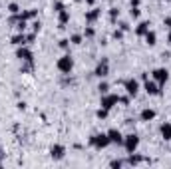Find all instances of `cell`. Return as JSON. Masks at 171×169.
Listing matches in <instances>:
<instances>
[{
  "label": "cell",
  "mask_w": 171,
  "mask_h": 169,
  "mask_svg": "<svg viewBox=\"0 0 171 169\" xmlns=\"http://www.w3.org/2000/svg\"><path fill=\"white\" fill-rule=\"evenodd\" d=\"M50 155L54 157V159H64V155H66V147H64V145H52L50 147Z\"/></svg>",
  "instance_id": "8fae6325"
},
{
  "label": "cell",
  "mask_w": 171,
  "mask_h": 169,
  "mask_svg": "<svg viewBox=\"0 0 171 169\" xmlns=\"http://www.w3.org/2000/svg\"><path fill=\"white\" fill-rule=\"evenodd\" d=\"M108 113H110V110H105V107H100V110L95 112V116H98L100 119H105V117H108Z\"/></svg>",
  "instance_id": "603a6c76"
},
{
  "label": "cell",
  "mask_w": 171,
  "mask_h": 169,
  "mask_svg": "<svg viewBox=\"0 0 171 169\" xmlns=\"http://www.w3.org/2000/svg\"><path fill=\"white\" fill-rule=\"evenodd\" d=\"M12 44L14 46H26L28 44V38H26L24 32H18L16 36H12Z\"/></svg>",
  "instance_id": "7c38bea8"
},
{
  "label": "cell",
  "mask_w": 171,
  "mask_h": 169,
  "mask_svg": "<svg viewBox=\"0 0 171 169\" xmlns=\"http://www.w3.org/2000/svg\"><path fill=\"white\" fill-rule=\"evenodd\" d=\"M143 90H145L149 96H159V94H161L159 86L155 84V82H149V80H145V86H143Z\"/></svg>",
  "instance_id": "30bf717a"
},
{
  "label": "cell",
  "mask_w": 171,
  "mask_h": 169,
  "mask_svg": "<svg viewBox=\"0 0 171 169\" xmlns=\"http://www.w3.org/2000/svg\"><path fill=\"white\" fill-rule=\"evenodd\" d=\"M125 92H127V96H137V92H139V84H137V80H127L125 82Z\"/></svg>",
  "instance_id": "ba28073f"
},
{
  "label": "cell",
  "mask_w": 171,
  "mask_h": 169,
  "mask_svg": "<svg viewBox=\"0 0 171 169\" xmlns=\"http://www.w3.org/2000/svg\"><path fill=\"white\" fill-rule=\"evenodd\" d=\"M117 18H120V10H117V8H110V20L115 22Z\"/></svg>",
  "instance_id": "7402d4cb"
},
{
  "label": "cell",
  "mask_w": 171,
  "mask_h": 169,
  "mask_svg": "<svg viewBox=\"0 0 171 169\" xmlns=\"http://www.w3.org/2000/svg\"><path fill=\"white\" fill-rule=\"evenodd\" d=\"M100 14H101L100 8H92L90 12H86V22H95L100 18Z\"/></svg>",
  "instance_id": "5bb4252c"
},
{
  "label": "cell",
  "mask_w": 171,
  "mask_h": 169,
  "mask_svg": "<svg viewBox=\"0 0 171 169\" xmlns=\"http://www.w3.org/2000/svg\"><path fill=\"white\" fill-rule=\"evenodd\" d=\"M26 38H28V42H34V40H36V32H34V34H28Z\"/></svg>",
  "instance_id": "d590c367"
},
{
  "label": "cell",
  "mask_w": 171,
  "mask_h": 169,
  "mask_svg": "<svg viewBox=\"0 0 171 169\" xmlns=\"http://www.w3.org/2000/svg\"><path fill=\"white\" fill-rule=\"evenodd\" d=\"M56 66H58V70H60L62 74H70L72 68H74V60H72L70 54H66V56H62L60 60H58Z\"/></svg>",
  "instance_id": "7a4b0ae2"
},
{
  "label": "cell",
  "mask_w": 171,
  "mask_h": 169,
  "mask_svg": "<svg viewBox=\"0 0 171 169\" xmlns=\"http://www.w3.org/2000/svg\"><path fill=\"white\" fill-rule=\"evenodd\" d=\"M84 36H86V38H94V36H95V30L92 28V26H88V28H86V32H84Z\"/></svg>",
  "instance_id": "4316f807"
},
{
  "label": "cell",
  "mask_w": 171,
  "mask_h": 169,
  "mask_svg": "<svg viewBox=\"0 0 171 169\" xmlns=\"http://www.w3.org/2000/svg\"><path fill=\"white\" fill-rule=\"evenodd\" d=\"M54 10H56V12H62V10H66V8H64L62 2H54Z\"/></svg>",
  "instance_id": "1f68e13d"
},
{
  "label": "cell",
  "mask_w": 171,
  "mask_h": 169,
  "mask_svg": "<svg viewBox=\"0 0 171 169\" xmlns=\"http://www.w3.org/2000/svg\"><path fill=\"white\" fill-rule=\"evenodd\" d=\"M60 14V28H66V24L70 22V12L68 10H62V12H58Z\"/></svg>",
  "instance_id": "e0dca14e"
},
{
  "label": "cell",
  "mask_w": 171,
  "mask_h": 169,
  "mask_svg": "<svg viewBox=\"0 0 171 169\" xmlns=\"http://www.w3.org/2000/svg\"><path fill=\"white\" fill-rule=\"evenodd\" d=\"M141 4V0H131V6H139Z\"/></svg>",
  "instance_id": "8d00e7d4"
},
{
  "label": "cell",
  "mask_w": 171,
  "mask_h": 169,
  "mask_svg": "<svg viewBox=\"0 0 171 169\" xmlns=\"http://www.w3.org/2000/svg\"><path fill=\"white\" fill-rule=\"evenodd\" d=\"M141 161H143V157H141V155H137L135 151H133V153H129V155H127L125 165H139Z\"/></svg>",
  "instance_id": "4fadbf2b"
},
{
  "label": "cell",
  "mask_w": 171,
  "mask_h": 169,
  "mask_svg": "<svg viewBox=\"0 0 171 169\" xmlns=\"http://www.w3.org/2000/svg\"><path fill=\"white\" fill-rule=\"evenodd\" d=\"M95 76H98V78H105V76L110 74V62L105 58H101L100 60V64L98 66H95V72H94Z\"/></svg>",
  "instance_id": "5b68a950"
},
{
  "label": "cell",
  "mask_w": 171,
  "mask_h": 169,
  "mask_svg": "<svg viewBox=\"0 0 171 169\" xmlns=\"http://www.w3.org/2000/svg\"><path fill=\"white\" fill-rule=\"evenodd\" d=\"M8 12H10V14H18V12H20L18 4H16V2H12V4H8Z\"/></svg>",
  "instance_id": "484cf974"
},
{
  "label": "cell",
  "mask_w": 171,
  "mask_h": 169,
  "mask_svg": "<svg viewBox=\"0 0 171 169\" xmlns=\"http://www.w3.org/2000/svg\"><path fill=\"white\" fill-rule=\"evenodd\" d=\"M141 122H151V119L153 117H155V112H153V110H149V107H145V110H143L141 112Z\"/></svg>",
  "instance_id": "2e32d148"
},
{
  "label": "cell",
  "mask_w": 171,
  "mask_h": 169,
  "mask_svg": "<svg viewBox=\"0 0 171 169\" xmlns=\"http://www.w3.org/2000/svg\"><path fill=\"white\" fill-rule=\"evenodd\" d=\"M114 38H115V40H121V38H124V30H120V28H117V30L114 32Z\"/></svg>",
  "instance_id": "4dcf8cb0"
},
{
  "label": "cell",
  "mask_w": 171,
  "mask_h": 169,
  "mask_svg": "<svg viewBox=\"0 0 171 169\" xmlns=\"http://www.w3.org/2000/svg\"><path fill=\"white\" fill-rule=\"evenodd\" d=\"M137 145H139V137H137L135 133H129V135L124 137V147H125L127 153H133V151L137 149Z\"/></svg>",
  "instance_id": "3957f363"
},
{
  "label": "cell",
  "mask_w": 171,
  "mask_h": 169,
  "mask_svg": "<svg viewBox=\"0 0 171 169\" xmlns=\"http://www.w3.org/2000/svg\"><path fill=\"white\" fill-rule=\"evenodd\" d=\"M129 14H131V18H139V14H141V10H139V6H131V10H129Z\"/></svg>",
  "instance_id": "d4e9b609"
},
{
  "label": "cell",
  "mask_w": 171,
  "mask_h": 169,
  "mask_svg": "<svg viewBox=\"0 0 171 169\" xmlns=\"http://www.w3.org/2000/svg\"><path fill=\"white\" fill-rule=\"evenodd\" d=\"M32 30H34L36 34L40 32V22H38V20H36V22H32Z\"/></svg>",
  "instance_id": "836d02e7"
},
{
  "label": "cell",
  "mask_w": 171,
  "mask_h": 169,
  "mask_svg": "<svg viewBox=\"0 0 171 169\" xmlns=\"http://www.w3.org/2000/svg\"><path fill=\"white\" fill-rule=\"evenodd\" d=\"M90 145H94L95 149H104V147L110 145V137L108 133H95L90 137Z\"/></svg>",
  "instance_id": "6da1fadb"
},
{
  "label": "cell",
  "mask_w": 171,
  "mask_h": 169,
  "mask_svg": "<svg viewBox=\"0 0 171 169\" xmlns=\"http://www.w3.org/2000/svg\"><path fill=\"white\" fill-rule=\"evenodd\" d=\"M26 22H28V20L20 18L18 22H16V30H18V32H24V30H26V26H28V24H26Z\"/></svg>",
  "instance_id": "44dd1931"
},
{
  "label": "cell",
  "mask_w": 171,
  "mask_h": 169,
  "mask_svg": "<svg viewBox=\"0 0 171 169\" xmlns=\"http://www.w3.org/2000/svg\"><path fill=\"white\" fill-rule=\"evenodd\" d=\"M60 48L68 50V48H70V38H64V40H60Z\"/></svg>",
  "instance_id": "f546056e"
},
{
  "label": "cell",
  "mask_w": 171,
  "mask_h": 169,
  "mask_svg": "<svg viewBox=\"0 0 171 169\" xmlns=\"http://www.w3.org/2000/svg\"><path fill=\"white\" fill-rule=\"evenodd\" d=\"M159 132H161V135L169 141L171 139V123H163L161 127H159Z\"/></svg>",
  "instance_id": "ac0fdd59"
},
{
  "label": "cell",
  "mask_w": 171,
  "mask_h": 169,
  "mask_svg": "<svg viewBox=\"0 0 171 169\" xmlns=\"http://www.w3.org/2000/svg\"><path fill=\"white\" fill-rule=\"evenodd\" d=\"M117 26H120V30H124V32H127V30H129V24H127V22H120Z\"/></svg>",
  "instance_id": "d6a6232c"
},
{
  "label": "cell",
  "mask_w": 171,
  "mask_h": 169,
  "mask_svg": "<svg viewBox=\"0 0 171 169\" xmlns=\"http://www.w3.org/2000/svg\"><path fill=\"white\" fill-rule=\"evenodd\" d=\"M149 26H151L149 22H139V24H137V28H135L137 36H145L147 32H149Z\"/></svg>",
  "instance_id": "9a60e30c"
},
{
  "label": "cell",
  "mask_w": 171,
  "mask_h": 169,
  "mask_svg": "<svg viewBox=\"0 0 171 169\" xmlns=\"http://www.w3.org/2000/svg\"><path fill=\"white\" fill-rule=\"evenodd\" d=\"M36 14H38V10H26V12H20V18L32 20V18H36Z\"/></svg>",
  "instance_id": "ffe728a7"
},
{
  "label": "cell",
  "mask_w": 171,
  "mask_h": 169,
  "mask_svg": "<svg viewBox=\"0 0 171 169\" xmlns=\"http://www.w3.org/2000/svg\"><path fill=\"white\" fill-rule=\"evenodd\" d=\"M108 137H110V143L124 145V135L117 132V129H110V132H108Z\"/></svg>",
  "instance_id": "9c48e42d"
},
{
  "label": "cell",
  "mask_w": 171,
  "mask_h": 169,
  "mask_svg": "<svg viewBox=\"0 0 171 169\" xmlns=\"http://www.w3.org/2000/svg\"><path fill=\"white\" fill-rule=\"evenodd\" d=\"M145 42H147L149 46H155V44H157V34H155L153 30H149L147 34H145Z\"/></svg>",
  "instance_id": "d6986e66"
},
{
  "label": "cell",
  "mask_w": 171,
  "mask_h": 169,
  "mask_svg": "<svg viewBox=\"0 0 171 169\" xmlns=\"http://www.w3.org/2000/svg\"><path fill=\"white\" fill-rule=\"evenodd\" d=\"M16 58L22 60V62H34V56H32V52L26 46H18V50H16Z\"/></svg>",
  "instance_id": "8992f818"
},
{
  "label": "cell",
  "mask_w": 171,
  "mask_h": 169,
  "mask_svg": "<svg viewBox=\"0 0 171 169\" xmlns=\"http://www.w3.org/2000/svg\"><path fill=\"white\" fill-rule=\"evenodd\" d=\"M98 90H100V94H108V90H110V84H108V82H100Z\"/></svg>",
  "instance_id": "cb8c5ba5"
},
{
  "label": "cell",
  "mask_w": 171,
  "mask_h": 169,
  "mask_svg": "<svg viewBox=\"0 0 171 169\" xmlns=\"http://www.w3.org/2000/svg\"><path fill=\"white\" fill-rule=\"evenodd\" d=\"M153 80L157 82V84H165V82L169 80V72L165 68H157V70H153Z\"/></svg>",
  "instance_id": "52a82bcc"
},
{
  "label": "cell",
  "mask_w": 171,
  "mask_h": 169,
  "mask_svg": "<svg viewBox=\"0 0 171 169\" xmlns=\"http://www.w3.org/2000/svg\"><path fill=\"white\" fill-rule=\"evenodd\" d=\"M124 163H125V161H121V159H114V161L110 163V167H114V169H120L121 165H124Z\"/></svg>",
  "instance_id": "83f0119b"
},
{
  "label": "cell",
  "mask_w": 171,
  "mask_h": 169,
  "mask_svg": "<svg viewBox=\"0 0 171 169\" xmlns=\"http://www.w3.org/2000/svg\"><path fill=\"white\" fill-rule=\"evenodd\" d=\"M163 24H165V26H167V28H171V16H167V18H165V20H163Z\"/></svg>",
  "instance_id": "e575fe53"
},
{
  "label": "cell",
  "mask_w": 171,
  "mask_h": 169,
  "mask_svg": "<svg viewBox=\"0 0 171 169\" xmlns=\"http://www.w3.org/2000/svg\"><path fill=\"white\" fill-rule=\"evenodd\" d=\"M86 2H88V4H90V6H92V4L95 2V0H86Z\"/></svg>",
  "instance_id": "74e56055"
},
{
  "label": "cell",
  "mask_w": 171,
  "mask_h": 169,
  "mask_svg": "<svg viewBox=\"0 0 171 169\" xmlns=\"http://www.w3.org/2000/svg\"><path fill=\"white\" fill-rule=\"evenodd\" d=\"M70 44H82V36H80V34H74V36L70 38Z\"/></svg>",
  "instance_id": "f1b7e54d"
},
{
  "label": "cell",
  "mask_w": 171,
  "mask_h": 169,
  "mask_svg": "<svg viewBox=\"0 0 171 169\" xmlns=\"http://www.w3.org/2000/svg\"><path fill=\"white\" fill-rule=\"evenodd\" d=\"M120 103V96L115 94H101V107H105V110H111L114 106Z\"/></svg>",
  "instance_id": "277c9868"
},
{
  "label": "cell",
  "mask_w": 171,
  "mask_h": 169,
  "mask_svg": "<svg viewBox=\"0 0 171 169\" xmlns=\"http://www.w3.org/2000/svg\"><path fill=\"white\" fill-rule=\"evenodd\" d=\"M167 40H169V42H171V32H169V36H167Z\"/></svg>",
  "instance_id": "f35d334b"
}]
</instances>
